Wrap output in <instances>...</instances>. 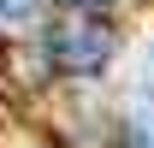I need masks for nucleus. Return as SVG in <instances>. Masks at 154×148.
Here are the masks:
<instances>
[{"instance_id": "3", "label": "nucleus", "mask_w": 154, "mask_h": 148, "mask_svg": "<svg viewBox=\"0 0 154 148\" xmlns=\"http://www.w3.org/2000/svg\"><path fill=\"white\" fill-rule=\"evenodd\" d=\"M36 6H42V0H0V12H6V18H30Z\"/></svg>"}, {"instance_id": "1", "label": "nucleus", "mask_w": 154, "mask_h": 148, "mask_svg": "<svg viewBox=\"0 0 154 148\" xmlns=\"http://www.w3.org/2000/svg\"><path fill=\"white\" fill-rule=\"evenodd\" d=\"M119 36H113V24L101 18V12H89V6H71L65 18L48 30V54H54L59 71H71V77H95L107 59H113Z\"/></svg>"}, {"instance_id": "2", "label": "nucleus", "mask_w": 154, "mask_h": 148, "mask_svg": "<svg viewBox=\"0 0 154 148\" xmlns=\"http://www.w3.org/2000/svg\"><path fill=\"white\" fill-rule=\"evenodd\" d=\"M125 148H154V77L136 89V107L125 119Z\"/></svg>"}]
</instances>
